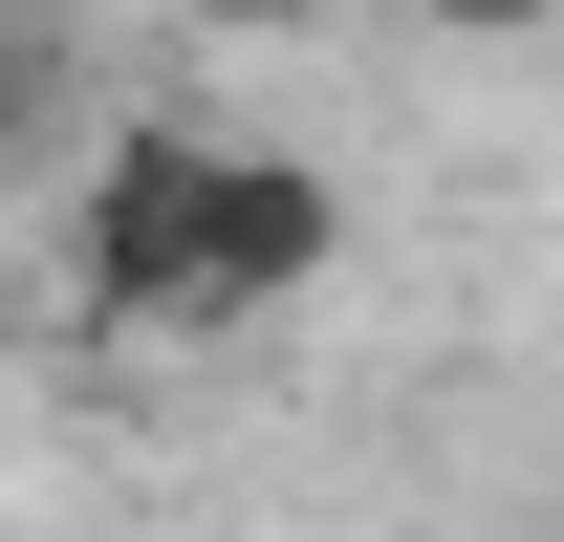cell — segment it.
Returning a JSON list of instances; mask_svg holds the SVG:
<instances>
[{"mask_svg": "<svg viewBox=\"0 0 564 542\" xmlns=\"http://www.w3.org/2000/svg\"><path fill=\"white\" fill-rule=\"evenodd\" d=\"M348 261V174L239 109H109L66 152V326L109 347H239Z\"/></svg>", "mask_w": 564, "mask_h": 542, "instance_id": "1", "label": "cell"}, {"mask_svg": "<svg viewBox=\"0 0 564 542\" xmlns=\"http://www.w3.org/2000/svg\"><path fill=\"white\" fill-rule=\"evenodd\" d=\"M109 131V87H87V22L66 0H0V174H44V152Z\"/></svg>", "mask_w": 564, "mask_h": 542, "instance_id": "2", "label": "cell"}, {"mask_svg": "<svg viewBox=\"0 0 564 542\" xmlns=\"http://www.w3.org/2000/svg\"><path fill=\"white\" fill-rule=\"evenodd\" d=\"M174 22H217V44H282V22H348V0H174Z\"/></svg>", "mask_w": 564, "mask_h": 542, "instance_id": "3", "label": "cell"}, {"mask_svg": "<svg viewBox=\"0 0 564 542\" xmlns=\"http://www.w3.org/2000/svg\"><path fill=\"white\" fill-rule=\"evenodd\" d=\"M391 22H456V44H521V22H564V0H391Z\"/></svg>", "mask_w": 564, "mask_h": 542, "instance_id": "4", "label": "cell"}]
</instances>
